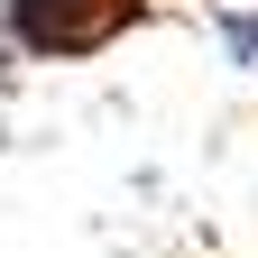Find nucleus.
I'll use <instances>...</instances> for the list:
<instances>
[{"label":"nucleus","mask_w":258,"mask_h":258,"mask_svg":"<svg viewBox=\"0 0 258 258\" xmlns=\"http://www.w3.org/2000/svg\"><path fill=\"white\" fill-rule=\"evenodd\" d=\"M203 37L221 46V64H231V74H258V10L212 0V10H203Z\"/></svg>","instance_id":"obj_2"},{"label":"nucleus","mask_w":258,"mask_h":258,"mask_svg":"<svg viewBox=\"0 0 258 258\" xmlns=\"http://www.w3.org/2000/svg\"><path fill=\"white\" fill-rule=\"evenodd\" d=\"M10 92H19V55L0 46V111H10Z\"/></svg>","instance_id":"obj_3"},{"label":"nucleus","mask_w":258,"mask_h":258,"mask_svg":"<svg viewBox=\"0 0 258 258\" xmlns=\"http://www.w3.org/2000/svg\"><path fill=\"white\" fill-rule=\"evenodd\" d=\"M157 19V0H0V46L19 64H83L111 55L120 37H139Z\"/></svg>","instance_id":"obj_1"}]
</instances>
